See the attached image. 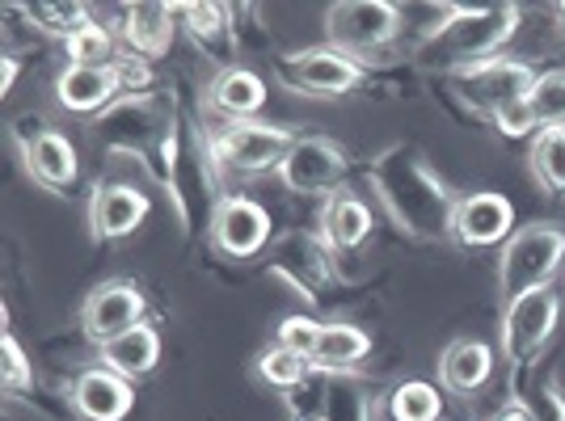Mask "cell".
<instances>
[{"instance_id": "obj_1", "label": "cell", "mask_w": 565, "mask_h": 421, "mask_svg": "<svg viewBox=\"0 0 565 421\" xmlns=\"http://www.w3.org/2000/svg\"><path fill=\"white\" fill-rule=\"evenodd\" d=\"M367 182L376 190L380 207L409 240H451L456 190L435 173L418 143L397 140L380 148L367 164Z\"/></svg>"}, {"instance_id": "obj_2", "label": "cell", "mask_w": 565, "mask_h": 421, "mask_svg": "<svg viewBox=\"0 0 565 421\" xmlns=\"http://www.w3.org/2000/svg\"><path fill=\"white\" fill-rule=\"evenodd\" d=\"M157 182L166 186L182 233H212V215L224 198L220 194V164H215L212 143H207V127H199L190 115H178V122H173Z\"/></svg>"}, {"instance_id": "obj_3", "label": "cell", "mask_w": 565, "mask_h": 421, "mask_svg": "<svg viewBox=\"0 0 565 421\" xmlns=\"http://www.w3.org/2000/svg\"><path fill=\"white\" fill-rule=\"evenodd\" d=\"M178 115H182V110H178L173 97L161 94V89H148V94H122L115 106L102 110L89 127H94V140L102 152H110V156H131V161H140L143 169L157 177Z\"/></svg>"}, {"instance_id": "obj_4", "label": "cell", "mask_w": 565, "mask_h": 421, "mask_svg": "<svg viewBox=\"0 0 565 421\" xmlns=\"http://www.w3.org/2000/svg\"><path fill=\"white\" fill-rule=\"evenodd\" d=\"M519 4H444V18L426 30L423 55L451 72L486 64L515 39Z\"/></svg>"}, {"instance_id": "obj_5", "label": "cell", "mask_w": 565, "mask_h": 421, "mask_svg": "<svg viewBox=\"0 0 565 421\" xmlns=\"http://www.w3.org/2000/svg\"><path fill=\"white\" fill-rule=\"evenodd\" d=\"M565 270V233L553 224H527L515 228L498 253V291L511 304L519 295H532L553 287Z\"/></svg>"}, {"instance_id": "obj_6", "label": "cell", "mask_w": 565, "mask_h": 421, "mask_svg": "<svg viewBox=\"0 0 565 421\" xmlns=\"http://www.w3.org/2000/svg\"><path fill=\"white\" fill-rule=\"evenodd\" d=\"M333 261H338V253L321 240V233L287 228L266 249V274L279 279L282 287H291L308 304H321L326 291L338 282V266Z\"/></svg>"}, {"instance_id": "obj_7", "label": "cell", "mask_w": 565, "mask_h": 421, "mask_svg": "<svg viewBox=\"0 0 565 421\" xmlns=\"http://www.w3.org/2000/svg\"><path fill=\"white\" fill-rule=\"evenodd\" d=\"M296 140L300 136L291 127H275V122H262V118L207 127V143H212L215 164L224 173H236V177H258V173L279 169Z\"/></svg>"}, {"instance_id": "obj_8", "label": "cell", "mask_w": 565, "mask_h": 421, "mask_svg": "<svg viewBox=\"0 0 565 421\" xmlns=\"http://www.w3.org/2000/svg\"><path fill=\"white\" fill-rule=\"evenodd\" d=\"M275 80L300 97H342L354 94L367 80V64L338 47H305L287 51L275 60Z\"/></svg>"}, {"instance_id": "obj_9", "label": "cell", "mask_w": 565, "mask_h": 421, "mask_svg": "<svg viewBox=\"0 0 565 421\" xmlns=\"http://www.w3.org/2000/svg\"><path fill=\"white\" fill-rule=\"evenodd\" d=\"M536 76H541V72L532 68V64L494 55V60H486V64H469V68L451 72V89H456V97H460L469 110L494 118L498 110H507V106H515V101H523V97L532 94Z\"/></svg>"}, {"instance_id": "obj_10", "label": "cell", "mask_w": 565, "mask_h": 421, "mask_svg": "<svg viewBox=\"0 0 565 421\" xmlns=\"http://www.w3.org/2000/svg\"><path fill=\"white\" fill-rule=\"evenodd\" d=\"M351 173V156L342 143L326 140V136H300L291 143V152L282 156V164L275 169L282 190L300 194V198H330L342 190Z\"/></svg>"}, {"instance_id": "obj_11", "label": "cell", "mask_w": 565, "mask_h": 421, "mask_svg": "<svg viewBox=\"0 0 565 421\" xmlns=\"http://www.w3.org/2000/svg\"><path fill=\"white\" fill-rule=\"evenodd\" d=\"M401 34V9L388 0H342L326 9V39L330 47L354 60L384 51Z\"/></svg>"}, {"instance_id": "obj_12", "label": "cell", "mask_w": 565, "mask_h": 421, "mask_svg": "<svg viewBox=\"0 0 565 421\" xmlns=\"http://www.w3.org/2000/svg\"><path fill=\"white\" fill-rule=\"evenodd\" d=\"M13 143L22 152V164L30 173V182H39L51 194H64V190L76 186L81 177V161H76V148H72L68 136H60L55 127H47L43 118L25 115L13 122Z\"/></svg>"}, {"instance_id": "obj_13", "label": "cell", "mask_w": 565, "mask_h": 421, "mask_svg": "<svg viewBox=\"0 0 565 421\" xmlns=\"http://www.w3.org/2000/svg\"><path fill=\"white\" fill-rule=\"evenodd\" d=\"M557 321H562V300H557L553 287L511 300L507 312H502V333H498V337H502V358H507L515 371H523V367L553 342Z\"/></svg>"}, {"instance_id": "obj_14", "label": "cell", "mask_w": 565, "mask_h": 421, "mask_svg": "<svg viewBox=\"0 0 565 421\" xmlns=\"http://www.w3.org/2000/svg\"><path fill=\"white\" fill-rule=\"evenodd\" d=\"M207 236H212V245L224 258L249 261L270 249L275 224H270V210L262 207L258 198H249V194H224L212 215V233Z\"/></svg>"}, {"instance_id": "obj_15", "label": "cell", "mask_w": 565, "mask_h": 421, "mask_svg": "<svg viewBox=\"0 0 565 421\" xmlns=\"http://www.w3.org/2000/svg\"><path fill=\"white\" fill-rule=\"evenodd\" d=\"M143 312H148V300H143L140 282L131 279H110L89 291V300L81 307V328L94 346H106L122 333L143 325Z\"/></svg>"}, {"instance_id": "obj_16", "label": "cell", "mask_w": 565, "mask_h": 421, "mask_svg": "<svg viewBox=\"0 0 565 421\" xmlns=\"http://www.w3.org/2000/svg\"><path fill=\"white\" fill-rule=\"evenodd\" d=\"M511 228H515V207H511V198L490 194V190H477V194H465V198L456 203V215H451V245H460V249L507 245V240H511Z\"/></svg>"}, {"instance_id": "obj_17", "label": "cell", "mask_w": 565, "mask_h": 421, "mask_svg": "<svg viewBox=\"0 0 565 421\" xmlns=\"http://www.w3.org/2000/svg\"><path fill=\"white\" fill-rule=\"evenodd\" d=\"M148 219V194L127 182H97L89 194V236L97 245L131 236Z\"/></svg>"}, {"instance_id": "obj_18", "label": "cell", "mask_w": 565, "mask_h": 421, "mask_svg": "<svg viewBox=\"0 0 565 421\" xmlns=\"http://www.w3.org/2000/svg\"><path fill=\"white\" fill-rule=\"evenodd\" d=\"M68 400L76 409V418L85 421H122L136 409V388L131 379L106 371V367H89L72 379Z\"/></svg>"}, {"instance_id": "obj_19", "label": "cell", "mask_w": 565, "mask_h": 421, "mask_svg": "<svg viewBox=\"0 0 565 421\" xmlns=\"http://www.w3.org/2000/svg\"><path fill=\"white\" fill-rule=\"evenodd\" d=\"M178 4H127L122 9V47L127 55H136L143 64L166 60L178 34Z\"/></svg>"}, {"instance_id": "obj_20", "label": "cell", "mask_w": 565, "mask_h": 421, "mask_svg": "<svg viewBox=\"0 0 565 421\" xmlns=\"http://www.w3.org/2000/svg\"><path fill=\"white\" fill-rule=\"evenodd\" d=\"M118 97H122V80H118V64L115 68H68L55 76V101L72 110V115H102L110 110Z\"/></svg>"}, {"instance_id": "obj_21", "label": "cell", "mask_w": 565, "mask_h": 421, "mask_svg": "<svg viewBox=\"0 0 565 421\" xmlns=\"http://www.w3.org/2000/svg\"><path fill=\"white\" fill-rule=\"evenodd\" d=\"M372 207L359 198V194H351V190H338V194H330L326 198V207H321V219H317V233H321V240L330 245L333 253L342 258V253H354L367 236H372Z\"/></svg>"}, {"instance_id": "obj_22", "label": "cell", "mask_w": 565, "mask_h": 421, "mask_svg": "<svg viewBox=\"0 0 565 421\" xmlns=\"http://www.w3.org/2000/svg\"><path fill=\"white\" fill-rule=\"evenodd\" d=\"M494 375V350L481 337H456L448 350L439 354V379L456 397H477Z\"/></svg>"}, {"instance_id": "obj_23", "label": "cell", "mask_w": 565, "mask_h": 421, "mask_svg": "<svg viewBox=\"0 0 565 421\" xmlns=\"http://www.w3.org/2000/svg\"><path fill=\"white\" fill-rule=\"evenodd\" d=\"M233 4H178L182 30L199 43V51H207L224 68H233L228 55L236 51V39H241V30L233 25Z\"/></svg>"}, {"instance_id": "obj_24", "label": "cell", "mask_w": 565, "mask_h": 421, "mask_svg": "<svg viewBox=\"0 0 565 421\" xmlns=\"http://www.w3.org/2000/svg\"><path fill=\"white\" fill-rule=\"evenodd\" d=\"M372 354V337L359 325H342V321H321V333L312 342V371L317 375H351L363 358Z\"/></svg>"}, {"instance_id": "obj_25", "label": "cell", "mask_w": 565, "mask_h": 421, "mask_svg": "<svg viewBox=\"0 0 565 421\" xmlns=\"http://www.w3.org/2000/svg\"><path fill=\"white\" fill-rule=\"evenodd\" d=\"M207 106L224 122H245L258 118V110L266 106V80L249 68H220L212 85H207Z\"/></svg>"}, {"instance_id": "obj_26", "label": "cell", "mask_w": 565, "mask_h": 421, "mask_svg": "<svg viewBox=\"0 0 565 421\" xmlns=\"http://www.w3.org/2000/svg\"><path fill=\"white\" fill-rule=\"evenodd\" d=\"M97 363H102L106 371H115L136 384V379L157 371V363H161V333L152 325L131 328V333H122L115 342L97 346Z\"/></svg>"}, {"instance_id": "obj_27", "label": "cell", "mask_w": 565, "mask_h": 421, "mask_svg": "<svg viewBox=\"0 0 565 421\" xmlns=\"http://www.w3.org/2000/svg\"><path fill=\"white\" fill-rule=\"evenodd\" d=\"M321 421H376V404L367 388L351 375H326V397H321Z\"/></svg>"}, {"instance_id": "obj_28", "label": "cell", "mask_w": 565, "mask_h": 421, "mask_svg": "<svg viewBox=\"0 0 565 421\" xmlns=\"http://www.w3.org/2000/svg\"><path fill=\"white\" fill-rule=\"evenodd\" d=\"M527 169L548 194H565V127H541L532 136Z\"/></svg>"}, {"instance_id": "obj_29", "label": "cell", "mask_w": 565, "mask_h": 421, "mask_svg": "<svg viewBox=\"0 0 565 421\" xmlns=\"http://www.w3.org/2000/svg\"><path fill=\"white\" fill-rule=\"evenodd\" d=\"M64 51H68V64L76 68H115L118 60V43L106 25H97L94 18L85 25H76L68 39H64Z\"/></svg>"}, {"instance_id": "obj_30", "label": "cell", "mask_w": 565, "mask_h": 421, "mask_svg": "<svg viewBox=\"0 0 565 421\" xmlns=\"http://www.w3.org/2000/svg\"><path fill=\"white\" fill-rule=\"evenodd\" d=\"M254 371H258L262 384H270L275 392H296L300 384L312 379V363H308V354L300 350H287V346H270V350L258 354V363H254Z\"/></svg>"}, {"instance_id": "obj_31", "label": "cell", "mask_w": 565, "mask_h": 421, "mask_svg": "<svg viewBox=\"0 0 565 421\" xmlns=\"http://www.w3.org/2000/svg\"><path fill=\"white\" fill-rule=\"evenodd\" d=\"M388 418L393 421H439L444 418V392L426 379H405L388 392Z\"/></svg>"}, {"instance_id": "obj_32", "label": "cell", "mask_w": 565, "mask_h": 421, "mask_svg": "<svg viewBox=\"0 0 565 421\" xmlns=\"http://www.w3.org/2000/svg\"><path fill=\"white\" fill-rule=\"evenodd\" d=\"M13 13L30 18L43 34H55V39H68L76 25L89 22V9L85 4H18Z\"/></svg>"}, {"instance_id": "obj_33", "label": "cell", "mask_w": 565, "mask_h": 421, "mask_svg": "<svg viewBox=\"0 0 565 421\" xmlns=\"http://www.w3.org/2000/svg\"><path fill=\"white\" fill-rule=\"evenodd\" d=\"M527 101L541 127H565V72H541Z\"/></svg>"}, {"instance_id": "obj_34", "label": "cell", "mask_w": 565, "mask_h": 421, "mask_svg": "<svg viewBox=\"0 0 565 421\" xmlns=\"http://www.w3.org/2000/svg\"><path fill=\"white\" fill-rule=\"evenodd\" d=\"M0 379H4V392L9 397H25L34 388V367H30V354L22 350V342L13 333L0 337Z\"/></svg>"}, {"instance_id": "obj_35", "label": "cell", "mask_w": 565, "mask_h": 421, "mask_svg": "<svg viewBox=\"0 0 565 421\" xmlns=\"http://www.w3.org/2000/svg\"><path fill=\"white\" fill-rule=\"evenodd\" d=\"M527 400V409L536 413V421H565V392L557 384V375H536L527 392H519Z\"/></svg>"}, {"instance_id": "obj_36", "label": "cell", "mask_w": 565, "mask_h": 421, "mask_svg": "<svg viewBox=\"0 0 565 421\" xmlns=\"http://www.w3.org/2000/svg\"><path fill=\"white\" fill-rule=\"evenodd\" d=\"M490 122L498 127V136H507V140H527V136L541 131V122L532 115V101H527V97L515 101V106H507V110H498Z\"/></svg>"}, {"instance_id": "obj_37", "label": "cell", "mask_w": 565, "mask_h": 421, "mask_svg": "<svg viewBox=\"0 0 565 421\" xmlns=\"http://www.w3.org/2000/svg\"><path fill=\"white\" fill-rule=\"evenodd\" d=\"M317 333H321V321H312V316H287V321L275 328V342H279V346H287V350L312 354Z\"/></svg>"}, {"instance_id": "obj_38", "label": "cell", "mask_w": 565, "mask_h": 421, "mask_svg": "<svg viewBox=\"0 0 565 421\" xmlns=\"http://www.w3.org/2000/svg\"><path fill=\"white\" fill-rule=\"evenodd\" d=\"M490 421H536V413L527 409V400H523V397H511Z\"/></svg>"}, {"instance_id": "obj_39", "label": "cell", "mask_w": 565, "mask_h": 421, "mask_svg": "<svg viewBox=\"0 0 565 421\" xmlns=\"http://www.w3.org/2000/svg\"><path fill=\"white\" fill-rule=\"evenodd\" d=\"M18 68H22V60H18V55H4V64H0V94H13Z\"/></svg>"}, {"instance_id": "obj_40", "label": "cell", "mask_w": 565, "mask_h": 421, "mask_svg": "<svg viewBox=\"0 0 565 421\" xmlns=\"http://www.w3.org/2000/svg\"><path fill=\"white\" fill-rule=\"evenodd\" d=\"M557 13H562V18H565V4H557Z\"/></svg>"}]
</instances>
